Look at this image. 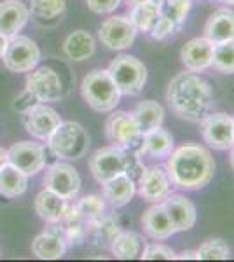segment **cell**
<instances>
[{
    "mask_svg": "<svg viewBox=\"0 0 234 262\" xmlns=\"http://www.w3.org/2000/svg\"><path fill=\"white\" fill-rule=\"evenodd\" d=\"M166 100L175 116L198 124L214 111L215 103L210 84L190 70L180 72L172 79Z\"/></svg>",
    "mask_w": 234,
    "mask_h": 262,
    "instance_id": "1",
    "label": "cell"
},
{
    "mask_svg": "<svg viewBox=\"0 0 234 262\" xmlns=\"http://www.w3.org/2000/svg\"><path fill=\"white\" fill-rule=\"evenodd\" d=\"M166 170L177 189L199 191V189L206 187L214 179L215 161L210 150L203 145L185 143V145L172 150V154L168 156Z\"/></svg>",
    "mask_w": 234,
    "mask_h": 262,
    "instance_id": "2",
    "label": "cell"
},
{
    "mask_svg": "<svg viewBox=\"0 0 234 262\" xmlns=\"http://www.w3.org/2000/svg\"><path fill=\"white\" fill-rule=\"evenodd\" d=\"M84 101L96 112H112L121 103V91L107 69L91 70L80 84Z\"/></svg>",
    "mask_w": 234,
    "mask_h": 262,
    "instance_id": "3",
    "label": "cell"
},
{
    "mask_svg": "<svg viewBox=\"0 0 234 262\" xmlns=\"http://www.w3.org/2000/svg\"><path fill=\"white\" fill-rule=\"evenodd\" d=\"M105 133L114 147L142 158L143 133L135 122L131 112L114 108L107 119V124H105Z\"/></svg>",
    "mask_w": 234,
    "mask_h": 262,
    "instance_id": "4",
    "label": "cell"
},
{
    "mask_svg": "<svg viewBox=\"0 0 234 262\" xmlns=\"http://www.w3.org/2000/svg\"><path fill=\"white\" fill-rule=\"evenodd\" d=\"M48 145L54 156L72 161V159H80L88 152L89 137L79 122L61 121L49 135Z\"/></svg>",
    "mask_w": 234,
    "mask_h": 262,
    "instance_id": "5",
    "label": "cell"
},
{
    "mask_svg": "<svg viewBox=\"0 0 234 262\" xmlns=\"http://www.w3.org/2000/svg\"><path fill=\"white\" fill-rule=\"evenodd\" d=\"M107 72L116 82L121 95L137 96L142 93L147 82V67L138 58L130 54H121L116 60L110 61Z\"/></svg>",
    "mask_w": 234,
    "mask_h": 262,
    "instance_id": "6",
    "label": "cell"
},
{
    "mask_svg": "<svg viewBox=\"0 0 234 262\" xmlns=\"http://www.w3.org/2000/svg\"><path fill=\"white\" fill-rule=\"evenodd\" d=\"M4 67L16 74L32 72L40 61V49L32 39L23 35H14L9 39L6 51L2 54Z\"/></svg>",
    "mask_w": 234,
    "mask_h": 262,
    "instance_id": "7",
    "label": "cell"
},
{
    "mask_svg": "<svg viewBox=\"0 0 234 262\" xmlns=\"http://www.w3.org/2000/svg\"><path fill=\"white\" fill-rule=\"evenodd\" d=\"M130 159L131 154H127V152L117 149L114 145H109L103 147V149H98L89 158V170H91L96 182L105 184V182L114 179V177L126 173Z\"/></svg>",
    "mask_w": 234,
    "mask_h": 262,
    "instance_id": "8",
    "label": "cell"
},
{
    "mask_svg": "<svg viewBox=\"0 0 234 262\" xmlns=\"http://www.w3.org/2000/svg\"><path fill=\"white\" fill-rule=\"evenodd\" d=\"M199 124L203 140L208 147L215 150H229L234 145L232 116L225 112H210Z\"/></svg>",
    "mask_w": 234,
    "mask_h": 262,
    "instance_id": "9",
    "label": "cell"
},
{
    "mask_svg": "<svg viewBox=\"0 0 234 262\" xmlns=\"http://www.w3.org/2000/svg\"><path fill=\"white\" fill-rule=\"evenodd\" d=\"M137 185L140 198L148 203H163L169 194H173V189H175L166 166H161V164L145 168Z\"/></svg>",
    "mask_w": 234,
    "mask_h": 262,
    "instance_id": "10",
    "label": "cell"
},
{
    "mask_svg": "<svg viewBox=\"0 0 234 262\" xmlns=\"http://www.w3.org/2000/svg\"><path fill=\"white\" fill-rule=\"evenodd\" d=\"M137 33V28L127 16H112L101 23L98 37H100L101 44L107 46L109 49L122 51L133 44Z\"/></svg>",
    "mask_w": 234,
    "mask_h": 262,
    "instance_id": "11",
    "label": "cell"
},
{
    "mask_svg": "<svg viewBox=\"0 0 234 262\" xmlns=\"http://www.w3.org/2000/svg\"><path fill=\"white\" fill-rule=\"evenodd\" d=\"M80 185L82 180L77 170L67 163H56L46 171L44 187L65 200H74L80 191Z\"/></svg>",
    "mask_w": 234,
    "mask_h": 262,
    "instance_id": "12",
    "label": "cell"
},
{
    "mask_svg": "<svg viewBox=\"0 0 234 262\" xmlns=\"http://www.w3.org/2000/svg\"><path fill=\"white\" fill-rule=\"evenodd\" d=\"M7 163H11L12 166H16L28 177L37 175L46 166L44 147L40 143L30 142V140L14 143L7 150Z\"/></svg>",
    "mask_w": 234,
    "mask_h": 262,
    "instance_id": "13",
    "label": "cell"
},
{
    "mask_svg": "<svg viewBox=\"0 0 234 262\" xmlns=\"http://www.w3.org/2000/svg\"><path fill=\"white\" fill-rule=\"evenodd\" d=\"M27 90L32 91L40 101H58L65 95V88L59 74L51 67L32 70L27 79Z\"/></svg>",
    "mask_w": 234,
    "mask_h": 262,
    "instance_id": "14",
    "label": "cell"
},
{
    "mask_svg": "<svg viewBox=\"0 0 234 262\" xmlns=\"http://www.w3.org/2000/svg\"><path fill=\"white\" fill-rule=\"evenodd\" d=\"M65 252H67L65 227H59L56 224L49 226L48 229L32 242V253L37 259L56 260L61 259L65 255Z\"/></svg>",
    "mask_w": 234,
    "mask_h": 262,
    "instance_id": "15",
    "label": "cell"
},
{
    "mask_svg": "<svg viewBox=\"0 0 234 262\" xmlns=\"http://www.w3.org/2000/svg\"><path fill=\"white\" fill-rule=\"evenodd\" d=\"M59 122H61L59 114L48 105L37 103L35 107H32L23 114L25 128L32 137L39 138V140H48L49 135L53 133Z\"/></svg>",
    "mask_w": 234,
    "mask_h": 262,
    "instance_id": "16",
    "label": "cell"
},
{
    "mask_svg": "<svg viewBox=\"0 0 234 262\" xmlns=\"http://www.w3.org/2000/svg\"><path fill=\"white\" fill-rule=\"evenodd\" d=\"M214 46V42L208 40L206 37H196V39L185 42V46L180 51V60L185 69L194 74L211 69Z\"/></svg>",
    "mask_w": 234,
    "mask_h": 262,
    "instance_id": "17",
    "label": "cell"
},
{
    "mask_svg": "<svg viewBox=\"0 0 234 262\" xmlns=\"http://www.w3.org/2000/svg\"><path fill=\"white\" fill-rule=\"evenodd\" d=\"M166 213L169 215L177 232L189 231L196 224V206L189 198L182 196V194H169L163 201Z\"/></svg>",
    "mask_w": 234,
    "mask_h": 262,
    "instance_id": "18",
    "label": "cell"
},
{
    "mask_svg": "<svg viewBox=\"0 0 234 262\" xmlns=\"http://www.w3.org/2000/svg\"><path fill=\"white\" fill-rule=\"evenodd\" d=\"M142 226L148 238L156 239V242H163V239L172 238L177 232L175 227H173L172 219L166 213L163 203H154V206H151V208L143 213Z\"/></svg>",
    "mask_w": 234,
    "mask_h": 262,
    "instance_id": "19",
    "label": "cell"
},
{
    "mask_svg": "<svg viewBox=\"0 0 234 262\" xmlns=\"http://www.w3.org/2000/svg\"><path fill=\"white\" fill-rule=\"evenodd\" d=\"M30 19V11L19 0H6L0 4V33L14 37L23 30Z\"/></svg>",
    "mask_w": 234,
    "mask_h": 262,
    "instance_id": "20",
    "label": "cell"
},
{
    "mask_svg": "<svg viewBox=\"0 0 234 262\" xmlns=\"http://www.w3.org/2000/svg\"><path fill=\"white\" fill-rule=\"evenodd\" d=\"M101 185H103V198L114 208L126 206L137 194V182L127 173H121V175L114 177Z\"/></svg>",
    "mask_w": 234,
    "mask_h": 262,
    "instance_id": "21",
    "label": "cell"
},
{
    "mask_svg": "<svg viewBox=\"0 0 234 262\" xmlns=\"http://www.w3.org/2000/svg\"><path fill=\"white\" fill-rule=\"evenodd\" d=\"M205 37L214 44L234 40V11L227 7L217 9L205 25Z\"/></svg>",
    "mask_w": 234,
    "mask_h": 262,
    "instance_id": "22",
    "label": "cell"
},
{
    "mask_svg": "<svg viewBox=\"0 0 234 262\" xmlns=\"http://www.w3.org/2000/svg\"><path fill=\"white\" fill-rule=\"evenodd\" d=\"M69 206V200L58 196L53 191L44 189L40 194H37L35 198V212L42 219V221L49 224H59L63 221V215L67 212Z\"/></svg>",
    "mask_w": 234,
    "mask_h": 262,
    "instance_id": "23",
    "label": "cell"
},
{
    "mask_svg": "<svg viewBox=\"0 0 234 262\" xmlns=\"http://www.w3.org/2000/svg\"><path fill=\"white\" fill-rule=\"evenodd\" d=\"M173 149H175V142H173L172 133L163 129V126L143 133L142 156H148L152 159H161L168 158Z\"/></svg>",
    "mask_w": 234,
    "mask_h": 262,
    "instance_id": "24",
    "label": "cell"
},
{
    "mask_svg": "<svg viewBox=\"0 0 234 262\" xmlns=\"http://www.w3.org/2000/svg\"><path fill=\"white\" fill-rule=\"evenodd\" d=\"M95 39L86 30H75L67 35L63 42V53L72 61H86L95 54Z\"/></svg>",
    "mask_w": 234,
    "mask_h": 262,
    "instance_id": "25",
    "label": "cell"
},
{
    "mask_svg": "<svg viewBox=\"0 0 234 262\" xmlns=\"http://www.w3.org/2000/svg\"><path fill=\"white\" fill-rule=\"evenodd\" d=\"M163 2L164 0H143L140 4H135L130 12V19L137 32L148 33L152 30L156 21L163 14Z\"/></svg>",
    "mask_w": 234,
    "mask_h": 262,
    "instance_id": "26",
    "label": "cell"
},
{
    "mask_svg": "<svg viewBox=\"0 0 234 262\" xmlns=\"http://www.w3.org/2000/svg\"><path fill=\"white\" fill-rule=\"evenodd\" d=\"M143 247H145V242L142 236L131 231H119L110 242V250H112L114 257L121 260L137 259L143 252Z\"/></svg>",
    "mask_w": 234,
    "mask_h": 262,
    "instance_id": "27",
    "label": "cell"
},
{
    "mask_svg": "<svg viewBox=\"0 0 234 262\" xmlns=\"http://www.w3.org/2000/svg\"><path fill=\"white\" fill-rule=\"evenodd\" d=\"M28 187V175L12 166L11 163H4L0 166V194L6 198H18Z\"/></svg>",
    "mask_w": 234,
    "mask_h": 262,
    "instance_id": "28",
    "label": "cell"
},
{
    "mask_svg": "<svg viewBox=\"0 0 234 262\" xmlns=\"http://www.w3.org/2000/svg\"><path fill=\"white\" fill-rule=\"evenodd\" d=\"M131 116H133L135 122L138 124V128L142 129V133H145L148 129L163 126L164 108L163 105L157 103L154 100H145V101H140L137 107H135Z\"/></svg>",
    "mask_w": 234,
    "mask_h": 262,
    "instance_id": "29",
    "label": "cell"
},
{
    "mask_svg": "<svg viewBox=\"0 0 234 262\" xmlns=\"http://www.w3.org/2000/svg\"><path fill=\"white\" fill-rule=\"evenodd\" d=\"M65 7V0H32L28 11L37 21H53L61 18Z\"/></svg>",
    "mask_w": 234,
    "mask_h": 262,
    "instance_id": "30",
    "label": "cell"
},
{
    "mask_svg": "<svg viewBox=\"0 0 234 262\" xmlns=\"http://www.w3.org/2000/svg\"><path fill=\"white\" fill-rule=\"evenodd\" d=\"M211 67L222 74H234V40L219 42L214 46Z\"/></svg>",
    "mask_w": 234,
    "mask_h": 262,
    "instance_id": "31",
    "label": "cell"
},
{
    "mask_svg": "<svg viewBox=\"0 0 234 262\" xmlns=\"http://www.w3.org/2000/svg\"><path fill=\"white\" fill-rule=\"evenodd\" d=\"M75 206H77L84 222H93L105 215V198L96 196V194L80 198L79 203H75Z\"/></svg>",
    "mask_w": 234,
    "mask_h": 262,
    "instance_id": "32",
    "label": "cell"
},
{
    "mask_svg": "<svg viewBox=\"0 0 234 262\" xmlns=\"http://www.w3.org/2000/svg\"><path fill=\"white\" fill-rule=\"evenodd\" d=\"M196 252L199 260H227L231 257V248L220 238L208 239Z\"/></svg>",
    "mask_w": 234,
    "mask_h": 262,
    "instance_id": "33",
    "label": "cell"
},
{
    "mask_svg": "<svg viewBox=\"0 0 234 262\" xmlns=\"http://www.w3.org/2000/svg\"><path fill=\"white\" fill-rule=\"evenodd\" d=\"M190 7H193V0H164L163 14L180 28L185 23L187 16H189Z\"/></svg>",
    "mask_w": 234,
    "mask_h": 262,
    "instance_id": "34",
    "label": "cell"
},
{
    "mask_svg": "<svg viewBox=\"0 0 234 262\" xmlns=\"http://www.w3.org/2000/svg\"><path fill=\"white\" fill-rule=\"evenodd\" d=\"M142 260H172L175 259V252L164 243H145L143 252L140 253Z\"/></svg>",
    "mask_w": 234,
    "mask_h": 262,
    "instance_id": "35",
    "label": "cell"
},
{
    "mask_svg": "<svg viewBox=\"0 0 234 262\" xmlns=\"http://www.w3.org/2000/svg\"><path fill=\"white\" fill-rule=\"evenodd\" d=\"M178 30V27L175 23H173L169 18H166L164 14L159 16V19L156 21V25L152 27V30L148 32L151 33V37L154 40H166L169 35H173Z\"/></svg>",
    "mask_w": 234,
    "mask_h": 262,
    "instance_id": "36",
    "label": "cell"
},
{
    "mask_svg": "<svg viewBox=\"0 0 234 262\" xmlns=\"http://www.w3.org/2000/svg\"><path fill=\"white\" fill-rule=\"evenodd\" d=\"M88 7L95 14H110L121 6V0H86Z\"/></svg>",
    "mask_w": 234,
    "mask_h": 262,
    "instance_id": "37",
    "label": "cell"
},
{
    "mask_svg": "<svg viewBox=\"0 0 234 262\" xmlns=\"http://www.w3.org/2000/svg\"><path fill=\"white\" fill-rule=\"evenodd\" d=\"M37 103H40V100L37 98V96L33 95L32 91L25 90V91L18 96V98H16V101H14V108H16L18 112L25 114L27 111H30L32 107H35Z\"/></svg>",
    "mask_w": 234,
    "mask_h": 262,
    "instance_id": "38",
    "label": "cell"
},
{
    "mask_svg": "<svg viewBox=\"0 0 234 262\" xmlns=\"http://www.w3.org/2000/svg\"><path fill=\"white\" fill-rule=\"evenodd\" d=\"M175 259H178V260H185V259L199 260V257H198V252H196V250H184V252L178 253V255L175 253Z\"/></svg>",
    "mask_w": 234,
    "mask_h": 262,
    "instance_id": "39",
    "label": "cell"
},
{
    "mask_svg": "<svg viewBox=\"0 0 234 262\" xmlns=\"http://www.w3.org/2000/svg\"><path fill=\"white\" fill-rule=\"evenodd\" d=\"M7 44H9V37H6L4 33H0V58H2L4 51H6Z\"/></svg>",
    "mask_w": 234,
    "mask_h": 262,
    "instance_id": "40",
    "label": "cell"
},
{
    "mask_svg": "<svg viewBox=\"0 0 234 262\" xmlns=\"http://www.w3.org/2000/svg\"><path fill=\"white\" fill-rule=\"evenodd\" d=\"M7 161V152L2 149V147H0V166H2L4 163Z\"/></svg>",
    "mask_w": 234,
    "mask_h": 262,
    "instance_id": "41",
    "label": "cell"
},
{
    "mask_svg": "<svg viewBox=\"0 0 234 262\" xmlns=\"http://www.w3.org/2000/svg\"><path fill=\"white\" fill-rule=\"evenodd\" d=\"M229 150H231V156H229V161H231V166H232V170H234V145H232Z\"/></svg>",
    "mask_w": 234,
    "mask_h": 262,
    "instance_id": "42",
    "label": "cell"
},
{
    "mask_svg": "<svg viewBox=\"0 0 234 262\" xmlns=\"http://www.w3.org/2000/svg\"><path fill=\"white\" fill-rule=\"evenodd\" d=\"M127 4H131V6H135V4H140V2H143V0H126Z\"/></svg>",
    "mask_w": 234,
    "mask_h": 262,
    "instance_id": "43",
    "label": "cell"
},
{
    "mask_svg": "<svg viewBox=\"0 0 234 262\" xmlns=\"http://www.w3.org/2000/svg\"><path fill=\"white\" fill-rule=\"evenodd\" d=\"M222 4H227V6H234V0H222Z\"/></svg>",
    "mask_w": 234,
    "mask_h": 262,
    "instance_id": "44",
    "label": "cell"
},
{
    "mask_svg": "<svg viewBox=\"0 0 234 262\" xmlns=\"http://www.w3.org/2000/svg\"><path fill=\"white\" fill-rule=\"evenodd\" d=\"M232 122H234V116H232Z\"/></svg>",
    "mask_w": 234,
    "mask_h": 262,
    "instance_id": "45",
    "label": "cell"
}]
</instances>
